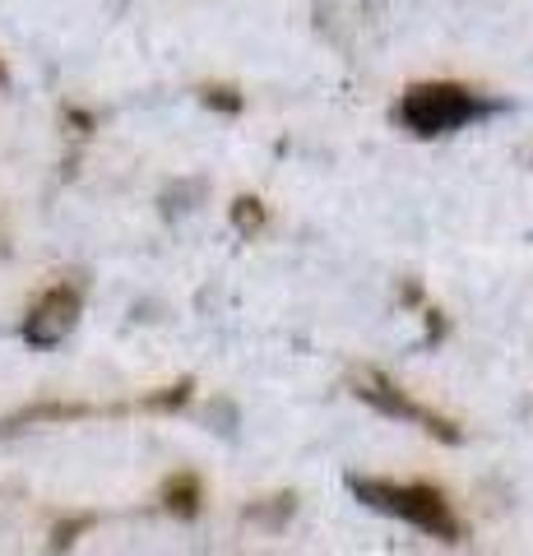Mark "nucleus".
I'll return each instance as SVG.
<instances>
[{
    "label": "nucleus",
    "mask_w": 533,
    "mask_h": 556,
    "mask_svg": "<svg viewBox=\"0 0 533 556\" xmlns=\"http://www.w3.org/2000/svg\"><path fill=\"white\" fill-rule=\"evenodd\" d=\"M487 112H492V102L478 98L469 84H455V79L413 84V89L399 98V121L418 139L450 135L459 126H469V121H483Z\"/></svg>",
    "instance_id": "nucleus-2"
},
{
    "label": "nucleus",
    "mask_w": 533,
    "mask_h": 556,
    "mask_svg": "<svg viewBox=\"0 0 533 556\" xmlns=\"http://www.w3.org/2000/svg\"><path fill=\"white\" fill-rule=\"evenodd\" d=\"M200 501H204V492H200V478L195 473H177V478L163 486V506L172 515H181V519H195L200 515Z\"/></svg>",
    "instance_id": "nucleus-5"
},
{
    "label": "nucleus",
    "mask_w": 533,
    "mask_h": 556,
    "mask_svg": "<svg viewBox=\"0 0 533 556\" xmlns=\"http://www.w3.org/2000/svg\"><path fill=\"white\" fill-rule=\"evenodd\" d=\"M79 311L84 302L75 288H47L24 316V339L33 348H56L61 339H71V329L79 325Z\"/></svg>",
    "instance_id": "nucleus-4"
},
{
    "label": "nucleus",
    "mask_w": 533,
    "mask_h": 556,
    "mask_svg": "<svg viewBox=\"0 0 533 556\" xmlns=\"http://www.w3.org/2000/svg\"><path fill=\"white\" fill-rule=\"evenodd\" d=\"M204 102H210V108H218V112H242V98H237V89H204Z\"/></svg>",
    "instance_id": "nucleus-7"
},
{
    "label": "nucleus",
    "mask_w": 533,
    "mask_h": 556,
    "mask_svg": "<svg viewBox=\"0 0 533 556\" xmlns=\"http://www.w3.org/2000/svg\"><path fill=\"white\" fill-rule=\"evenodd\" d=\"M232 223H237V228H246V232H255V228H261V223H265V208H261V200H237L232 204Z\"/></svg>",
    "instance_id": "nucleus-6"
},
{
    "label": "nucleus",
    "mask_w": 533,
    "mask_h": 556,
    "mask_svg": "<svg viewBox=\"0 0 533 556\" xmlns=\"http://www.w3.org/2000/svg\"><path fill=\"white\" fill-rule=\"evenodd\" d=\"M348 492L363 501L367 510L404 519L418 533L436 538V543H459L464 525L450 506V496L432 482H390V478H348Z\"/></svg>",
    "instance_id": "nucleus-1"
},
{
    "label": "nucleus",
    "mask_w": 533,
    "mask_h": 556,
    "mask_svg": "<svg viewBox=\"0 0 533 556\" xmlns=\"http://www.w3.org/2000/svg\"><path fill=\"white\" fill-rule=\"evenodd\" d=\"M353 390H357V399H363V404H371L376 413L394 417V422H413L418 431H432V437L445 441V445L459 441V431H455L450 417H441V413H432L427 404H418V399H413L404 386H394V380L381 376V371H363V376L353 380Z\"/></svg>",
    "instance_id": "nucleus-3"
},
{
    "label": "nucleus",
    "mask_w": 533,
    "mask_h": 556,
    "mask_svg": "<svg viewBox=\"0 0 533 556\" xmlns=\"http://www.w3.org/2000/svg\"><path fill=\"white\" fill-rule=\"evenodd\" d=\"M0 79H5V70H0Z\"/></svg>",
    "instance_id": "nucleus-8"
}]
</instances>
